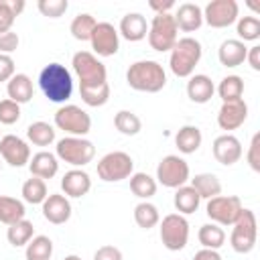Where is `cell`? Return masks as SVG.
<instances>
[{
    "label": "cell",
    "instance_id": "ab89813d",
    "mask_svg": "<svg viewBox=\"0 0 260 260\" xmlns=\"http://www.w3.org/2000/svg\"><path fill=\"white\" fill-rule=\"evenodd\" d=\"M134 221L142 228V230H150L154 228L158 221H160V215H158V209L156 205L148 203V201H142L134 207Z\"/></svg>",
    "mask_w": 260,
    "mask_h": 260
},
{
    "label": "cell",
    "instance_id": "7402d4cb",
    "mask_svg": "<svg viewBox=\"0 0 260 260\" xmlns=\"http://www.w3.org/2000/svg\"><path fill=\"white\" fill-rule=\"evenodd\" d=\"M246 55H248V47L240 41V39H228L219 45V51H217V59L223 67H238L246 61Z\"/></svg>",
    "mask_w": 260,
    "mask_h": 260
},
{
    "label": "cell",
    "instance_id": "e575fe53",
    "mask_svg": "<svg viewBox=\"0 0 260 260\" xmlns=\"http://www.w3.org/2000/svg\"><path fill=\"white\" fill-rule=\"evenodd\" d=\"M130 191L140 199H148L156 193V181L146 173H132L130 175Z\"/></svg>",
    "mask_w": 260,
    "mask_h": 260
},
{
    "label": "cell",
    "instance_id": "6da1fadb",
    "mask_svg": "<svg viewBox=\"0 0 260 260\" xmlns=\"http://www.w3.org/2000/svg\"><path fill=\"white\" fill-rule=\"evenodd\" d=\"M39 85L41 91L49 102L65 104L73 93V79L71 73L61 63H49L39 73Z\"/></svg>",
    "mask_w": 260,
    "mask_h": 260
},
{
    "label": "cell",
    "instance_id": "7dc6e473",
    "mask_svg": "<svg viewBox=\"0 0 260 260\" xmlns=\"http://www.w3.org/2000/svg\"><path fill=\"white\" fill-rule=\"evenodd\" d=\"M93 260H124L122 258V252H120V248H116V246H102V248H98V252L93 254Z\"/></svg>",
    "mask_w": 260,
    "mask_h": 260
},
{
    "label": "cell",
    "instance_id": "d6986e66",
    "mask_svg": "<svg viewBox=\"0 0 260 260\" xmlns=\"http://www.w3.org/2000/svg\"><path fill=\"white\" fill-rule=\"evenodd\" d=\"M61 189L65 193V197H83L89 193L91 189V179L85 171L81 169H71L63 175L61 179Z\"/></svg>",
    "mask_w": 260,
    "mask_h": 260
},
{
    "label": "cell",
    "instance_id": "681fc988",
    "mask_svg": "<svg viewBox=\"0 0 260 260\" xmlns=\"http://www.w3.org/2000/svg\"><path fill=\"white\" fill-rule=\"evenodd\" d=\"M246 61L250 63V67H252L254 71H260V47H258V45H254V47L248 49Z\"/></svg>",
    "mask_w": 260,
    "mask_h": 260
},
{
    "label": "cell",
    "instance_id": "9c48e42d",
    "mask_svg": "<svg viewBox=\"0 0 260 260\" xmlns=\"http://www.w3.org/2000/svg\"><path fill=\"white\" fill-rule=\"evenodd\" d=\"M242 209H244V205L238 195H217V197L207 199L205 213L217 225H234L236 219L240 217Z\"/></svg>",
    "mask_w": 260,
    "mask_h": 260
},
{
    "label": "cell",
    "instance_id": "836d02e7",
    "mask_svg": "<svg viewBox=\"0 0 260 260\" xmlns=\"http://www.w3.org/2000/svg\"><path fill=\"white\" fill-rule=\"evenodd\" d=\"M26 138L35 146H49L55 140V128L47 122H32L26 128Z\"/></svg>",
    "mask_w": 260,
    "mask_h": 260
},
{
    "label": "cell",
    "instance_id": "9a60e30c",
    "mask_svg": "<svg viewBox=\"0 0 260 260\" xmlns=\"http://www.w3.org/2000/svg\"><path fill=\"white\" fill-rule=\"evenodd\" d=\"M0 156L10 167H16L18 169V167L28 165V160H30V148H28V144L22 138H18L14 134H6V136L0 138Z\"/></svg>",
    "mask_w": 260,
    "mask_h": 260
},
{
    "label": "cell",
    "instance_id": "60d3db41",
    "mask_svg": "<svg viewBox=\"0 0 260 260\" xmlns=\"http://www.w3.org/2000/svg\"><path fill=\"white\" fill-rule=\"evenodd\" d=\"M238 37L240 41H256L260 37V20L256 16H242L238 18Z\"/></svg>",
    "mask_w": 260,
    "mask_h": 260
},
{
    "label": "cell",
    "instance_id": "816d5d0a",
    "mask_svg": "<svg viewBox=\"0 0 260 260\" xmlns=\"http://www.w3.org/2000/svg\"><path fill=\"white\" fill-rule=\"evenodd\" d=\"M193 260H221V256H219V252H217V250H209V248H203V250L195 252Z\"/></svg>",
    "mask_w": 260,
    "mask_h": 260
},
{
    "label": "cell",
    "instance_id": "f1b7e54d",
    "mask_svg": "<svg viewBox=\"0 0 260 260\" xmlns=\"http://www.w3.org/2000/svg\"><path fill=\"white\" fill-rule=\"evenodd\" d=\"M201 140H203V136L197 126H183L175 136V144L183 154L195 152L201 146Z\"/></svg>",
    "mask_w": 260,
    "mask_h": 260
},
{
    "label": "cell",
    "instance_id": "1f68e13d",
    "mask_svg": "<svg viewBox=\"0 0 260 260\" xmlns=\"http://www.w3.org/2000/svg\"><path fill=\"white\" fill-rule=\"evenodd\" d=\"M114 126L120 134L124 136H136L140 130H142V122L140 118L130 112V110H120L116 116H114Z\"/></svg>",
    "mask_w": 260,
    "mask_h": 260
},
{
    "label": "cell",
    "instance_id": "d590c367",
    "mask_svg": "<svg viewBox=\"0 0 260 260\" xmlns=\"http://www.w3.org/2000/svg\"><path fill=\"white\" fill-rule=\"evenodd\" d=\"M47 183L43 181V179H39V177H30V179H26L24 181V185H22V199L26 201V203H32V205H39V203H43L45 199H47Z\"/></svg>",
    "mask_w": 260,
    "mask_h": 260
},
{
    "label": "cell",
    "instance_id": "3957f363",
    "mask_svg": "<svg viewBox=\"0 0 260 260\" xmlns=\"http://www.w3.org/2000/svg\"><path fill=\"white\" fill-rule=\"evenodd\" d=\"M201 43L193 37H183L175 43V47L171 49V59H169V65H171V71L177 75V77H191L197 63L201 61Z\"/></svg>",
    "mask_w": 260,
    "mask_h": 260
},
{
    "label": "cell",
    "instance_id": "f35d334b",
    "mask_svg": "<svg viewBox=\"0 0 260 260\" xmlns=\"http://www.w3.org/2000/svg\"><path fill=\"white\" fill-rule=\"evenodd\" d=\"M79 95H81V102L85 106L100 108L110 100V85L106 81V83L95 85V87H79Z\"/></svg>",
    "mask_w": 260,
    "mask_h": 260
},
{
    "label": "cell",
    "instance_id": "30bf717a",
    "mask_svg": "<svg viewBox=\"0 0 260 260\" xmlns=\"http://www.w3.org/2000/svg\"><path fill=\"white\" fill-rule=\"evenodd\" d=\"M189 240V221L181 213H169L160 221V242L167 250L179 252L187 246Z\"/></svg>",
    "mask_w": 260,
    "mask_h": 260
},
{
    "label": "cell",
    "instance_id": "7bdbcfd3",
    "mask_svg": "<svg viewBox=\"0 0 260 260\" xmlns=\"http://www.w3.org/2000/svg\"><path fill=\"white\" fill-rule=\"evenodd\" d=\"M20 120V106L12 100H2L0 102V124H14Z\"/></svg>",
    "mask_w": 260,
    "mask_h": 260
},
{
    "label": "cell",
    "instance_id": "f546056e",
    "mask_svg": "<svg viewBox=\"0 0 260 260\" xmlns=\"http://www.w3.org/2000/svg\"><path fill=\"white\" fill-rule=\"evenodd\" d=\"M32 234H35V228L28 219H20L16 223H10L8 230H6V238L14 248L26 246L32 240Z\"/></svg>",
    "mask_w": 260,
    "mask_h": 260
},
{
    "label": "cell",
    "instance_id": "277c9868",
    "mask_svg": "<svg viewBox=\"0 0 260 260\" xmlns=\"http://www.w3.org/2000/svg\"><path fill=\"white\" fill-rule=\"evenodd\" d=\"M73 71L79 79V87H95L108 81L106 65L89 51H79L73 55Z\"/></svg>",
    "mask_w": 260,
    "mask_h": 260
},
{
    "label": "cell",
    "instance_id": "4dcf8cb0",
    "mask_svg": "<svg viewBox=\"0 0 260 260\" xmlns=\"http://www.w3.org/2000/svg\"><path fill=\"white\" fill-rule=\"evenodd\" d=\"M199 244L203 248H209V250H217L225 244V232L221 230V225L217 223H205L199 228Z\"/></svg>",
    "mask_w": 260,
    "mask_h": 260
},
{
    "label": "cell",
    "instance_id": "74e56055",
    "mask_svg": "<svg viewBox=\"0 0 260 260\" xmlns=\"http://www.w3.org/2000/svg\"><path fill=\"white\" fill-rule=\"evenodd\" d=\"M95 24H98V20H95L91 14L81 12V14H77V16L71 20L69 30H71L73 39H77V41H89V37H91V32H93Z\"/></svg>",
    "mask_w": 260,
    "mask_h": 260
},
{
    "label": "cell",
    "instance_id": "cb8c5ba5",
    "mask_svg": "<svg viewBox=\"0 0 260 260\" xmlns=\"http://www.w3.org/2000/svg\"><path fill=\"white\" fill-rule=\"evenodd\" d=\"M28 169H30V175L32 177H39V179H53L59 171V162H57V156L47 152V150H41L37 154H32V158L28 160Z\"/></svg>",
    "mask_w": 260,
    "mask_h": 260
},
{
    "label": "cell",
    "instance_id": "e0dca14e",
    "mask_svg": "<svg viewBox=\"0 0 260 260\" xmlns=\"http://www.w3.org/2000/svg\"><path fill=\"white\" fill-rule=\"evenodd\" d=\"M246 118H248V106L244 100L223 102L217 112V124L221 130H236L246 122Z\"/></svg>",
    "mask_w": 260,
    "mask_h": 260
},
{
    "label": "cell",
    "instance_id": "ba28073f",
    "mask_svg": "<svg viewBox=\"0 0 260 260\" xmlns=\"http://www.w3.org/2000/svg\"><path fill=\"white\" fill-rule=\"evenodd\" d=\"M55 126L69 136H85L91 130V118L79 106L67 104L55 112Z\"/></svg>",
    "mask_w": 260,
    "mask_h": 260
},
{
    "label": "cell",
    "instance_id": "ffe728a7",
    "mask_svg": "<svg viewBox=\"0 0 260 260\" xmlns=\"http://www.w3.org/2000/svg\"><path fill=\"white\" fill-rule=\"evenodd\" d=\"M173 18H175L177 28H181L183 32H193L203 24V10L193 2H183L179 4Z\"/></svg>",
    "mask_w": 260,
    "mask_h": 260
},
{
    "label": "cell",
    "instance_id": "ac0fdd59",
    "mask_svg": "<svg viewBox=\"0 0 260 260\" xmlns=\"http://www.w3.org/2000/svg\"><path fill=\"white\" fill-rule=\"evenodd\" d=\"M41 205H43V217L49 223L61 225L71 217V203L65 195L51 193V195H47V199Z\"/></svg>",
    "mask_w": 260,
    "mask_h": 260
},
{
    "label": "cell",
    "instance_id": "c3c4849f",
    "mask_svg": "<svg viewBox=\"0 0 260 260\" xmlns=\"http://www.w3.org/2000/svg\"><path fill=\"white\" fill-rule=\"evenodd\" d=\"M14 75V59L10 55H0V83Z\"/></svg>",
    "mask_w": 260,
    "mask_h": 260
},
{
    "label": "cell",
    "instance_id": "f6af8a7d",
    "mask_svg": "<svg viewBox=\"0 0 260 260\" xmlns=\"http://www.w3.org/2000/svg\"><path fill=\"white\" fill-rule=\"evenodd\" d=\"M14 12L10 10L8 0H0V35L10 32V26L14 24Z\"/></svg>",
    "mask_w": 260,
    "mask_h": 260
},
{
    "label": "cell",
    "instance_id": "ee69618b",
    "mask_svg": "<svg viewBox=\"0 0 260 260\" xmlns=\"http://www.w3.org/2000/svg\"><path fill=\"white\" fill-rule=\"evenodd\" d=\"M248 165L254 173H260V132H256L252 136V142H250V148H248Z\"/></svg>",
    "mask_w": 260,
    "mask_h": 260
},
{
    "label": "cell",
    "instance_id": "5b68a950",
    "mask_svg": "<svg viewBox=\"0 0 260 260\" xmlns=\"http://www.w3.org/2000/svg\"><path fill=\"white\" fill-rule=\"evenodd\" d=\"M179 28L175 24V18L171 12L167 14H154L150 24H148V45L154 51H171L175 47V43L179 41L177 37Z\"/></svg>",
    "mask_w": 260,
    "mask_h": 260
},
{
    "label": "cell",
    "instance_id": "484cf974",
    "mask_svg": "<svg viewBox=\"0 0 260 260\" xmlns=\"http://www.w3.org/2000/svg\"><path fill=\"white\" fill-rule=\"evenodd\" d=\"M175 209L181 213V215H187V213H195L199 209V203H201V197L199 193L191 187V185H183L175 191Z\"/></svg>",
    "mask_w": 260,
    "mask_h": 260
},
{
    "label": "cell",
    "instance_id": "8d00e7d4",
    "mask_svg": "<svg viewBox=\"0 0 260 260\" xmlns=\"http://www.w3.org/2000/svg\"><path fill=\"white\" fill-rule=\"evenodd\" d=\"M53 242L47 236H35L26 244V260H51Z\"/></svg>",
    "mask_w": 260,
    "mask_h": 260
},
{
    "label": "cell",
    "instance_id": "d6a6232c",
    "mask_svg": "<svg viewBox=\"0 0 260 260\" xmlns=\"http://www.w3.org/2000/svg\"><path fill=\"white\" fill-rule=\"evenodd\" d=\"M217 93L221 98V102H236V100H242V93H244V81L240 75H228L219 81L217 85Z\"/></svg>",
    "mask_w": 260,
    "mask_h": 260
},
{
    "label": "cell",
    "instance_id": "4316f807",
    "mask_svg": "<svg viewBox=\"0 0 260 260\" xmlns=\"http://www.w3.org/2000/svg\"><path fill=\"white\" fill-rule=\"evenodd\" d=\"M191 187L199 193L201 199H211L221 195V183L213 173H199L191 179Z\"/></svg>",
    "mask_w": 260,
    "mask_h": 260
},
{
    "label": "cell",
    "instance_id": "2e32d148",
    "mask_svg": "<svg viewBox=\"0 0 260 260\" xmlns=\"http://www.w3.org/2000/svg\"><path fill=\"white\" fill-rule=\"evenodd\" d=\"M213 156L219 165H236L242 158V142L234 136V134H221L213 140Z\"/></svg>",
    "mask_w": 260,
    "mask_h": 260
},
{
    "label": "cell",
    "instance_id": "d4e9b609",
    "mask_svg": "<svg viewBox=\"0 0 260 260\" xmlns=\"http://www.w3.org/2000/svg\"><path fill=\"white\" fill-rule=\"evenodd\" d=\"M6 91H8V100L16 102L18 106L26 104V102L32 100V81H30V77L26 73H14L8 79Z\"/></svg>",
    "mask_w": 260,
    "mask_h": 260
},
{
    "label": "cell",
    "instance_id": "b9f144b4",
    "mask_svg": "<svg viewBox=\"0 0 260 260\" xmlns=\"http://www.w3.org/2000/svg\"><path fill=\"white\" fill-rule=\"evenodd\" d=\"M39 10L43 16H49V18H59L65 14V10L69 8V2L67 0H39L37 2Z\"/></svg>",
    "mask_w": 260,
    "mask_h": 260
},
{
    "label": "cell",
    "instance_id": "8992f818",
    "mask_svg": "<svg viewBox=\"0 0 260 260\" xmlns=\"http://www.w3.org/2000/svg\"><path fill=\"white\" fill-rule=\"evenodd\" d=\"M57 156L73 167H83L93 160L95 156V146L91 140L81 138V136H65L57 142L55 146Z\"/></svg>",
    "mask_w": 260,
    "mask_h": 260
},
{
    "label": "cell",
    "instance_id": "f907efd6",
    "mask_svg": "<svg viewBox=\"0 0 260 260\" xmlns=\"http://www.w3.org/2000/svg\"><path fill=\"white\" fill-rule=\"evenodd\" d=\"M148 6H150L156 14H167V12L175 6V2H173V0H165V2H160V0H150Z\"/></svg>",
    "mask_w": 260,
    "mask_h": 260
},
{
    "label": "cell",
    "instance_id": "44dd1931",
    "mask_svg": "<svg viewBox=\"0 0 260 260\" xmlns=\"http://www.w3.org/2000/svg\"><path fill=\"white\" fill-rule=\"evenodd\" d=\"M118 35H122L126 41L130 43H136V41H142L146 35H148V24H146V18L140 14V12H128L126 16H122L120 20V30Z\"/></svg>",
    "mask_w": 260,
    "mask_h": 260
},
{
    "label": "cell",
    "instance_id": "5bb4252c",
    "mask_svg": "<svg viewBox=\"0 0 260 260\" xmlns=\"http://www.w3.org/2000/svg\"><path fill=\"white\" fill-rule=\"evenodd\" d=\"M89 43H91V49L100 57H112L120 49V35H118L114 24L98 22L93 32H91V37H89Z\"/></svg>",
    "mask_w": 260,
    "mask_h": 260
},
{
    "label": "cell",
    "instance_id": "83f0119b",
    "mask_svg": "<svg viewBox=\"0 0 260 260\" xmlns=\"http://www.w3.org/2000/svg\"><path fill=\"white\" fill-rule=\"evenodd\" d=\"M24 203L14 199V197H8V195H0V223H16L20 219H24Z\"/></svg>",
    "mask_w": 260,
    "mask_h": 260
},
{
    "label": "cell",
    "instance_id": "db71d44e",
    "mask_svg": "<svg viewBox=\"0 0 260 260\" xmlns=\"http://www.w3.org/2000/svg\"><path fill=\"white\" fill-rule=\"evenodd\" d=\"M63 260H81V258H79V256H75V254H71V256H65Z\"/></svg>",
    "mask_w": 260,
    "mask_h": 260
},
{
    "label": "cell",
    "instance_id": "7c38bea8",
    "mask_svg": "<svg viewBox=\"0 0 260 260\" xmlns=\"http://www.w3.org/2000/svg\"><path fill=\"white\" fill-rule=\"evenodd\" d=\"M156 179L162 187L179 189L189 181V165L177 154H167L156 167Z\"/></svg>",
    "mask_w": 260,
    "mask_h": 260
},
{
    "label": "cell",
    "instance_id": "f5cc1de1",
    "mask_svg": "<svg viewBox=\"0 0 260 260\" xmlns=\"http://www.w3.org/2000/svg\"><path fill=\"white\" fill-rule=\"evenodd\" d=\"M8 4H10V10L14 12V16H18L24 10V0H8Z\"/></svg>",
    "mask_w": 260,
    "mask_h": 260
},
{
    "label": "cell",
    "instance_id": "4fadbf2b",
    "mask_svg": "<svg viewBox=\"0 0 260 260\" xmlns=\"http://www.w3.org/2000/svg\"><path fill=\"white\" fill-rule=\"evenodd\" d=\"M240 6L236 0H211L203 10V20L211 28H225L238 20Z\"/></svg>",
    "mask_w": 260,
    "mask_h": 260
},
{
    "label": "cell",
    "instance_id": "52a82bcc",
    "mask_svg": "<svg viewBox=\"0 0 260 260\" xmlns=\"http://www.w3.org/2000/svg\"><path fill=\"white\" fill-rule=\"evenodd\" d=\"M256 236H258L256 215H254L252 209L244 207L240 217L234 223V230H232V236H230V244L238 254H248L256 246Z\"/></svg>",
    "mask_w": 260,
    "mask_h": 260
},
{
    "label": "cell",
    "instance_id": "603a6c76",
    "mask_svg": "<svg viewBox=\"0 0 260 260\" xmlns=\"http://www.w3.org/2000/svg\"><path fill=\"white\" fill-rule=\"evenodd\" d=\"M215 93V85L213 81L203 75V73H197V75H191L189 81H187V95L191 102L195 104H207Z\"/></svg>",
    "mask_w": 260,
    "mask_h": 260
},
{
    "label": "cell",
    "instance_id": "7a4b0ae2",
    "mask_svg": "<svg viewBox=\"0 0 260 260\" xmlns=\"http://www.w3.org/2000/svg\"><path fill=\"white\" fill-rule=\"evenodd\" d=\"M126 81L132 89L144 93H156L167 85V73L158 61H136L126 71Z\"/></svg>",
    "mask_w": 260,
    "mask_h": 260
},
{
    "label": "cell",
    "instance_id": "8fae6325",
    "mask_svg": "<svg viewBox=\"0 0 260 260\" xmlns=\"http://www.w3.org/2000/svg\"><path fill=\"white\" fill-rule=\"evenodd\" d=\"M132 171H134V160L130 154H126L122 150L108 152L98 162V177L102 181H108V183L128 179L132 175Z\"/></svg>",
    "mask_w": 260,
    "mask_h": 260
},
{
    "label": "cell",
    "instance_id": "bcb514c9",
    "mask_svg": "<svg viewBox=\"0 0 260 260\" xmlns=\"http://www.w3.org/2000/svg\"><path fill=\"white\" fill-rule=\"evenodd\" d=\"M18 35L16 32H4V35H0V55H10L12 51H16L18 49Z\"/></svg>",
    "mask_w": 260,
    "mask_h": 260
}]
</instances>
